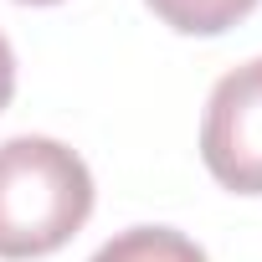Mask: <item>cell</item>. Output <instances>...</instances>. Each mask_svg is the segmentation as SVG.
Returning <instances> with one entry per match:
<instances>
[{"label":"cell","instance_id":"obj_1","mask_svg":"<svg viewBox=\"0 0 262 262\" xmlns=\"http://www.w3.org/2000/svg\"><path fill=\"white\" fill-rule=\"evenodd\" d=\"M93 216V175L77 149L21 134L0 144V257L26 262L67 247Z\"/></svg>","mask_w":262,"mask_h":262},{"label":"cell","instance_id":"obj_2","mask_svg":"<svg viewBox=\"0 0 262 262\" xmlns=\"http://www.w3.org/2000/svg\"><path fill=\"white\" fill-rule=\"evenodd\" d=\"M201 160L226 190L262 195V57H252L211 88Z\"/></svg>","mask_w":262,"mask_h":262},{"label":"cell","instance_id":"obj_3","mask_svg":"<svg viewBox=\"0 0 262 262\" xmlns=\"http://www.w3.org/2000/svg\"><path fill=\"white\" fill-rule=\"evenodd\" d=\"M88 262H206V252L175 226H128L103 242Z\"/></svg>","mask_w":262,"mask_h":262},{"label":"cell","instance_id":"obj_4","mask_svg":"<svg viewBox=\"0 0 262 262\" xmlns=\"http://www.w3.org/2000/svg\"><path fill=\"white\" fill-rule=\"evenodd\" d=\"M149 11L180 36H221L257 11V0H149Z\"/></svg>","mask_w":262,"mask_h":262},{"label":"cell","instance_id":"obj_5","mask_svg":"<svg viewBox=\"0 0 262 262\" xmlns=\"http://www.w3.org/2000/svg\"><path fill=\"white\" fill-rule=\"evenodd\" d=\"M11 93H16V52H11L6 36H0V108L11 103Z\"/></svg>","mask_w":262,"mask_h":262},{"label":"cell","instance_id":"obj_6","mask_svg":"<svg viewBox=\"0 0 262 262\" xmlns=\"http://www.w3.org/2000/svg\"><path fill=\"white\" fill-rule=\"evenodd\" d=\"M26 6H57V0H26Z\"/></svg>","mask_w":262,"mask_h":262}]
</instances>
